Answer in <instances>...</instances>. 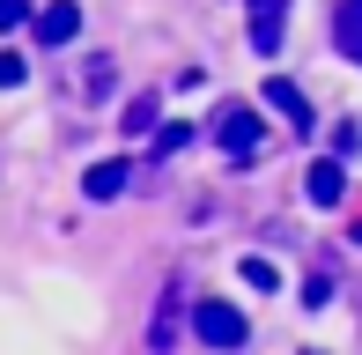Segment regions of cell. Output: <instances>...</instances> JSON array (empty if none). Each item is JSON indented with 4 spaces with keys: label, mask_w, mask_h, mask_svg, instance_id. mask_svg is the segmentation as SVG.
Here are the masks:
<instances>
[{
    "label": "cell",
    "mask_w": 362,
    "mask_h": 355,
    "mask_svg": "<svg viewBox=\"0 0 362 355\" xmlns=\"http://www.w3.org/2000/svg\"><path fill=\"white\" fill-rule=\"evenodd\" d=\"M288 8V0H252V23H259V15H281Z\"/></svg>",
    "instance_id": "obj_12"
},
{
    "label": "cell",
    "mask_w": 362,
    "mask_h": 355,
    "mask_svg": "<svg viewBox=\"0 0 362 355\" xmlns=\"http://www.w3.org/2000/svg\"><path fill=\"white\" fill-rule=\"evenodd\" d=\"M23 74H30L23 59H15V52H0V89H15V82H23Z\"/></svg>",
    "instance_id": "obj_10"
},
{
    "label": "cell",
    "mask_w": 362,
    "mask_h": 355,
    "mask_svg": "<svg viewBox=\"0 0 362 355\" xmlns=\"http://www.w3.org/2000/svg\"><path fill=\"white\" fill-rule=\"evenodd\" d=\"M23 15H30L23 0H0V30H15V23H23Z\"/></svg>",
    "instance_id": "obj_11"
},
{
    "label": "cell",
    "mask_w": 362,
    "mask_h": 355,
    "mask_svg": "<svg viewBox=\"0 0 362 355\" xmlns=\"http://www.w3.org/2000/svg\"><path fill=\"white\" fill-rule=\"evenodd\" d=\"M303 192H310V207H340V192H348V170H340V156H325V163H310Z\"/></svg>",
    "instance_id": "obj_3"
},
{
    "label": "cell",
    "mask_w": 362,
    "mask_h": 355,
    "mask_svg": "<svg viewBox=\"0 0 362 355\" xmlns=\"http://www.w3.org/2000/svg\"><path fill=\"white\" fill-rule=\"evenodd\" d=\"M126 178H134V170H126L119 156H111V163H89V178H81V192H89V200H119V192H126Z\"/></svg>",
    "instance_id": "obj_7"
},
{
    "label": "cell",
    "mask_w": 362,
    "mask_h": 355,
    "mask_svg": "<svg viewBox=\"0 0 362 355\" xmlns=\"http://www.w3.org/2000/svg\"><path fill=\"white\" fill-rule=\"evenodd\" d=\"M192 333H200L207 348H244V333H252V326H244L237 303H200V311H192Z\"/></svg>",
    "instance_id": "obj_2"
},
{
    "label": "cell",
    "mask_w": 362,
    "mask_h": 355,
    "mask_svg": "<svg viewBox=\"0 0 362 355\" xmlns=\"http://www.w3.org/2000/svg\"><path fill=\"white\" fill-rule=\"evenodd\" d=\"M237 274H244V281H252V289H274V281H281V274H274V260H244Z\"/></svg>",
    "instance_id": "obj_9"
},
{
    "label": "cell",
    "mask_w": 362,
    "mask_h": 355,
    "mask_svg": "<svg viewBox=\"0 0 362 355\" xmlns=\"http://www.w3.org/2000/svg\"><path fill=\"white\" fill-rule=\"evenodd\" d=\"M333 37H340V59L362 67V0H340L333 8Z\"/></svg>",
    "instance_id": "obj_6"
},
{
    "label": "cell",
    "mask_w": 362,
    "mask_h": 355,
    "mask_svg": "<svg viewBox=\"0 0 362 355\" xmlns=\"http://www.w3.org/2000/svg\"><path fill=\"white\" fill-rule=\"evenodd\" d=\"M267 104L281 111L296 134H310V126H318V119H310V104H303V89H296V82H281V74H267Z\"/></svg>",
    "instance_id": "obj_4"
},
{
    "label": "cell",
    "mask_w": 362,
    "mask_h": 355,
    "mask_svg": "<svg viewBox=\"0 0 362 355\" xmlns=\"http://www.w3.org/2000/svg\"><path fill=\"white\" fill-rule=\"evenodd\" d=\"M74 30H81V8H74V0L37 8V37H45V45H74Z\"/></svg>",
    "instance_id": "obj_5"
},
{
    "label": "cell",
    "mask_w": 362,
    "mask_h": 355,
    "mask_svg": "<svg viewBox=\"0 0 362 355\" xmlns=\"http://www.w3.org/2000/svg\"><path fill=\"white\" fill-rule=\"evenodd\" d=\"M259 134H267V119H259L252 104H222V111H215V141H222L229 156H252Z\"/></svg>",
    "instance_id": "obj_1"
},
{
    "label": "cell",
    "mask_w": 362,
    "mask_h": 355,
    "mask_svg": "<svg viewBox=\"0 0 362 355\" xmlns=\"http://www.w3.org/2000/svg\"><path fill=\"white\" fill-rule=\"evenodd\" d=\"M252 45H259V52H281V15H259V23H252Z\"/></svg>",
    "instance_id": "obj_8"
}]
</instances>
